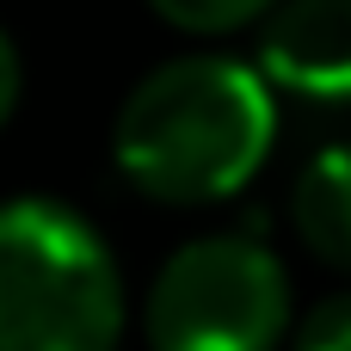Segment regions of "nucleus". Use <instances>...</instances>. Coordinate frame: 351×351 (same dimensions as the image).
<instances>
[{
	"label": "nucleus",
	"mask_w": 351,
	"mask_h": 351,
	"mask_svg": "<svg viewBox=\"0 0 351 351\" xmlns=\"http://www.w3.org/2000/svg\"><path fill=\"white\" fill-rule=\"evenodd\" d=\"M278 105L265 68L179 56L130 86L111 123L117 173L154 204H222L271 154Z\"/></svg>",
	"instance_id": "f257e3e1"
},
{
	"label": "nucleus",
	"mask_w": 351,
	"mask_h": 351,
	"mask_svg": "<svg viewBox=\"0 0 351 351\" xmlns=\"http://www.w3.org/2000/svg\"><path fill=\"white\" fill-rule=\"evenodd\" d=\"M123 278L105 234L56 204H0V351H117Z\"/></svg>",
	"instance_id": "f03ea898"
},
{
	"label": "nucleus",
	"mask_w": 351,
	"mask_h": 351,
	"mask_svg": "<svg viewBox=\"0 0 351 351\" xmlns=\"http://www.w3.org/2000/svg\"><path fill=\"white\" fill-rule=\"evenodd\" d=\"M148 351H278L290 333V278L253 234L185 241L148 284Z\"/></svg>",
	"instance_id": "7ed1b4c3"
},
{
	"label": "nucleus",
	"mask_w": 351,
	"mask_h": 351,
	"mask_svg": "<svg viewBox=\"0 0 351 351\" xmlns=\"http://www.w3.org/2000/svg\"><path fill=\"white\" fill-rule=\"evenodd\" d=\"M259 68L271 86L346 105L351 99V0H278L259 19Z\"/></svg>",
	"instance_id": "20e7f679"
},
{
	"label": "nucleus",
	"mask_w": 351,
	"mask_h": 351,
	"mask_svg": "<svg viewBox=\"0 0 351 351\" xmlns=\"http://www.w3.org/2000/svg\"><path fill=\"white\" fill-rule=\"evenodd\" d=\"M290 222L302 234V247L327 265L351 271V142L321 148L296 185H290Z\"/></svg>",
	"instance_id": "39448f33"
},
{
	"label": "nucleus",
	"mask_w": 351,
	"mask_h": 351,
	"mask_svg": "<svg viewBox=\"0 0 351 351\" xmlns=\"http://www.w3.org/2000/svg\"><path fill=\"white\" fill-rule=\"evenodd\" d=\"M167 25L191 31V37H222V31H241L253 19H265L278 0H148Z\"/></svg>",
	"instance_id": "423d86ee"
},
{
	"label": "nucleus",
	"mask_w": 351,
	"mask_h": 351,
	"mask_svg": "<svg viewBox=\"0 0 351 351\" xmlns=\"http://www.w3.org/2000/svg\"><path fill=\"white\" fill-rule=\"evenodd\" d=\"M290 351H351V290L321 296V302L296 321Z\"/></svg>",
	"instance_id": "0eeeda50"
},
{
	"label": "nucleus",
	"mask_w": 351,
	"mask_h": 351,
	"mask_svg": "<svg viewBox=\"0 0 351 351\" xmlns=\"http://www.w3.org/2000/svg\"><path fill=\"white\" fill-rule=\"evenodd\" d=\"M19 86H25V68H19V49H12V37L0 31V123L19 111Z\"/></svg>",
	"instance_id": "6e6552de"
}]
</instances>
